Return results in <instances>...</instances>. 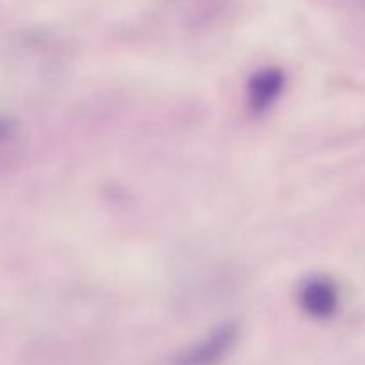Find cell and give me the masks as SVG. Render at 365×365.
I'll list each match as a JSON object with an SVG mask.
<instances>
[{
	"mask_svg": "<svg viewBox=\"0 0 365 365\" xmlns=\"http://www.w3.org/2000/svg\"><path fill=\"white\" fill-rule=\"evenodd\" d=\"M21 143V127L11 116L0 114V166L18 155Z\"/></svg>",
	"mask_w": 365,
	"mask_h": 365,
	"instance_id": "277c9868",
	"label": "cell"
},
{
	"mask_svg": "<svg viewBox=\"0 0 365 365\" xmlns=\"http://www.w3.org/2000/svg\"><path fill=\"white\" fill-rule=\"evenodd\" d=\"M239 335L237 323L228 321L220 324L203 339L175 353L170 365H221L237 346Z\"/></svg>",
	"mask_w": 365,
	"mask_h": 365,
	"instance_id": "6da1fadb",
	"label": "cell"
},
{
	"mask_svg": "<svg viewBox=\"0 0 365 365\" xmlns=\"http://www.w3.org/2000/svg\"><path fill=\"white\" fill-rule=\"evenodd\" d=\"M287 77L278 68H262L250 77L246 86V103L250 113L260 116L273 109L274 103L284 95Z\"/></svg>",
	"mask_w": 365,
	"mask_h": 365,
	"instance_id": "3957f363",
	"label": "cell"
},
{
	"mask_svg": "<svg viewBox=\"0 0 365 365\" xmlns=\"http://www.w3.org/2000/svg\"><path fill=\"white\" fill-rule=\"evenodd\" d=\"M298 302L303 312L312 319H330L339 310V289L328 277H310L299 285Z\"/></svg>",
	"mask_w": 365,
	"mask_h": 365,
	"instance_id": "7a4b0ae2",
	"label": "cell"
}]
</instances>
